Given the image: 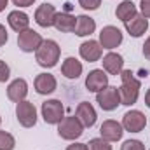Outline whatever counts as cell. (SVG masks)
<instances>
[{"label":"cell","instance_id":"8fae6325","mask_svg":"<svg viewBox=\"0 0 150 150\" xmlns=\"http://www.w3.org/2000/svg\"><path fill=\"white\" fill-rule=\"evenodd\" d=\"M33 87H35L37 94H40V96H47V94H52V93L56 91L58 80H56V77H54L52 74L44 72V74H38L37 77H35Z\"/></svg>","mask_w":150,"mask_h":150},{"label":"cell","instance_id":"5b68a950","mask_svg":"<svg viewBox=\"0 0 150 150\" xmlns=\"http://www.w3.org/2000/svg\"><path fill=\"white\" fill-rule=\"evenodd\" d=\"M40 113L45 124H59L65 119V107L59 100H47L42 103Z\"/></svg>","mask_w":150,"mask_h":150},{"label":"cell","instance_id":"7c38bea8","mask_svg":"<svg viewBox=\"0 0 150 150\" xmlns=\"http://www.w3.org/2000/svg\"><path fill=\"white\" fill-rule=\"evenodd\" d=\"M56 14H58V11L52 4H42L35 11V23L42 28H51V26H54Z\"/></svg>","mask_w":150,"mask_h":150},{"label":"cell","instance_id":"4fadbf2b","mask_svg":"<svg viewBox=\"0 0 150 150\" xmlns=\"http://www.w3.org/2000/svg\"><path fill=\"white\" fill-rule=\"evenodd\" d=\"M79 54L84 61H89V63H94V61H100L101 59V54H103V47L100 45L98 40H86L80 44L79 47Z\"/></svg>","mask_w":150,"mask_h":150},{"label":"cell","instance_id":"603a6c76","mask_svg":"<svg viewBox=\"0 0 150 150\" xmlns=\"http://www.w3.org/2000/svg\"><path fill=\"white\" fill-rule=\"evenodd\" d=\"M136 14H138V9H136L134 2H131V0H124V2H120V4L117 5V9H115V16H117L122 23L129 21V19L134 18Z\"/></svg>","mask_w":150,"mask_h":150},{"label":"cell","instance_id":"3957f363","mask_svg":"<svg viewBox=\"0 0 150 150\" xmlns=\"http://www.w3.org/2000/svg\"><path fill=\"white\" fill-rule=\"evenodd\" d=\"M58 134L63 140L75 142V140H79L84 134V126L80 124V120L75 115H68L58 124Z\"/></svg>","mask_w":150,"mask_h":150},{"label":"cell","instance_id":"8992f818","mask_svg":"<svg viewBox=\"0 0 150 150\" xmlns=\"http://www.w3.org/2000/svg\"><path fill=\"white\" fill-rule=\"evenodd\" d=\"M16 119L23 127H33L37 124V108L32 101L23 100L16 103Z\"/></svg>","mask_w":150,"mask_h":150},{"label":"cell","instance_id":"9a60e30c","mask_svg":"<svg viewBox=\"0 0 150 150\" xmlns=\"http://www.w3.org/2000/svg\"><path fill=\"white\" fill-rule=\"evenodd\" d=\"M75 117L80 120V124L84 127H93L96 124V119H98V113L94 110V107L87 101H82L77 105V110H75Z\"/></svg>","mask_w":150,"mask_h":150},{"label":"cell","instance_id":"d4e9b609","mask_svg":"<svg viewBox=\"0 0 150 150\" xmlns=\"http://www.w3.org/2000/svg\"><path fill=\"white\" fill-rule=\"evenodd\" d=\"M87 147H89V150H112L110 142L103 140L101 136H100V138H93V140H89Z\"/></svg>","mask_w":150,"mask_h":150},{"label":"cell","instance_id":"6da1fadb","mask_svg":"<svg viewBox=\"0 0 150 150\" xmlns=\"http://www.w3.org/2000/svg\"><path fill=\"white\" fill-rule=\"evenodd\" d=\"M120 87H119V93H120V105H126V107H133L136 101H138V96H140V89H142V82L134 77V74L131 70H122L120 72Z\"/></svg>","mask_w":150,"mask_h":150},{"label":"cell","instance_id":"9c48e42d","mask_svg":"<svg viewBox=\"0 0 150 150\" xmlns=\"http://www.w3.org/2000/svg\"><path fill=\"white\" fill-rule=\"evenodd\" d=\"M120 124H122L124 131H127V133H142L147 126V117L140 110H129L124 113Z\"/></svg>","mask_w":150,"mask_h":150},{"label":"cell","instance_id":"e0dca14e","mask_svg":"<svg viewBox=\"0 0 150 150\" xmlns=\"http://www.w3.org/2000/svg\"><path fill=\"white\" fill-rule=\"evenodd\" d=\"M124 26H126V32H127L131 37L140 38L142 35H145V32L149 30V19L143 18V16L138 12L134 18H131L129 21H126Z\"/></svg>","mask_w":150,"mask_h":150},{"label":"cell","instance_id":"f546056e","mask_svg":"<svg viewBox=\"0 0 150 150\" xmlns=\"http://www.w3.org/2000/svg\"><path fill=\"white\" fill-rule=\"evenodd\" d=\"M7 40H9V33H7L5 26H4V25H0V47H2V45H5V44H7Z\"/></svg>","mask_w":150,"mask_h":150},{"label":"cell","instance_id":"e575fe53","mask_svg":"<svg viewBox=\"0 0 150 150\" xmlns=\"http://www.w3.org/2000/svg\"><path fill=\"white\" fill-rule=\"evenodd\" d=\"M7 2H9V0H0V12H4V11H5V7H7Z\"/></svg>","mask_w":150,"mask_h":150},{"label":"cell","instance_id":"ffe728a7","mask_svg":"<svg viewBox=\"0 0 150 150\" xmlns=\"http://www.w3.org/2000/svg\"><path fill=\"white\" fill-rule=\"evenodd\" d=\"M77 25V16L70 12H58L54 19V28L61 33H72Z\"/></svg>","mask_w":150,"mask_h":150},{"label":"cell","instance_id":"ac0fdd59","mask_svg":"<svg viewBox=\"0 0 150 150\" xmlns=\"http://www.w3.org/2000/svg\"><path fill=\"white\" fill-rule=\"evenodd\" d=\"M103 70L108 75H120V72L124 70V58L119 52L110 51L108 54L103 56Z\"/></svg>","mask_w":150,"mask_h":150},{"label":"cell","instance_id":"836d02e7","mask_svg":"<svg viewBox=\"0 0 150 150\" xmlns=\"http://www.w3.org/2000/svg\"><path fill=\"white\" fill-rule=\"evenodd\" d=\"M145 105H147V107L150 108V89L147 91V93H145Z\"/></svg>","mask_w":150,"mask_h":150},{"label":"cell","instance_id":"484cf974","mask_svg":"<svg viewBox=\"0 0 150 150\" xmlns=\"http://www.w3.org/2000/svg\"><path fill=\"white\" fill-rule=\"evenodd\" d=\"M120 150H145V145L140 140H126L120 145Z\"/></svg>","mask_w":150,"mask_h":150},{"label":"cell","instance_id":"83f0119b","mask_svg":"<svg viewBox=\"0 0 150 150\" xmlns=\"http://www.w3.org/2000/svg\"><path fill=\"white\" fill-rule=\"evenodd\" d=\"M11 77V67L0 59V82H7Z\"/></svg>","mask_w":150,"mask_h":150},{"label":"cell","instance_id":"4dcf8cb0","mask_svg":"<svg viewBox=\"0 0 150 150\" xmlns=\"http://www.w3.org/2000/svg\"><path fill=\"white\" fill-rule=\"evenodd\" d=\"M67 150H89L87 143H79V142H74L72 145H68Z\"/></svg>","mask_w":150,"mask_h":150},{"label":"cell","instance_id":"277c9868","mask_svg":"<svg viewBox=\"0 0 150 150\" xmlns=\"http://www.w3.org/2000/svg\"><path fill=\"white\" fill-rule=\"evenodd\" d=\"M96 103L100 105L101 110H105V112H113V110L120 105V93H119V87L107 86L105 89H101L100 93H96Z\"/></svg>","mask_w":150,"mask_h":150},{"label":"cell","instance_id":"cb8c5ba5","mask_svg":"<svg viewBox=\"0 0 150 150\" xmlns=\"http://www.w3.org/2000/svg\"><path fill=\"white\" fill-rule=\"evenodd\" d=\"M16 149V140L11 133L0 129V150H14Z\"/></svg>","mask_w":150,"mask_h":150},{"label":"cell","instance_id":"44dd1931","mask_svg":"<svg viewBox=\"0 0 150 150\" xmlns=\"http://www.w3.org/2000/svg\"><path fill=\"white\" fill-rule=\"evenodd\" d=\"M96 32V21L91 16H77V25H75L74 33L77 37H89L91 33Z\"/></svg>","mask_w":150,"mask_h":150},{"label":"cell","instance_id":"1f68e13d","mask_svg":"<svg viewBox=\"0 0 150 150\" xmlns=\"http://www.w3.org/2000/svg\"><path fill=\"white\" fill-rule=\"evenodd\" d=\"M12 4L16 7H30L35 4V0H12Z\"/></svg>","mask_w":150,"mask_h":150},{"label":"cell","instance_id":"ba28073f","mask_svg":"<svg viewBox=\"0 0 150 150\" xmlns=\"http://www.w3.org/2000/svg\"><path fill=\"white\" fill-rule=\"evenodd\" d=\"M42 42H44L42 35L32 28L18 33V47L23 52H37V49L42 45Z\"/></svg>","mask_w":150,"mask_h":150},{"label":"cell","instance_id":"d6986e66","mask_svg":"<svg viewBox=\"0 0 150 150\" xmlns=\"http://www.w3.org/2000/svg\"><path fill=\"white\" fill-rule=\"evenodd\" d=\"M7 23H9V26H11L16 33H21V32H25V30L30 28V18H28V14L23 12V11H19V9L9 12Z\"/></svg>","mask_w":150,"mask_h":150},{"label":"cell","instance_id":"4316f807","mask_svg":"<svg viewBox=\"0 0 150 150\" xmlns=\"http://www.w3.org/2000/svg\"><path fill=\"white\" fill-rule=\"evenodd\" d=\"M79 5L84 11H96L101 5V0H79Z\"/></svg>","mask_w":150,"mask_h":150},{"label":"cell","instance_id":"30bf717a","mask_svg":"<svg viewBox=\"0 0 150 150\" xmlns=\"http://www.w3.org/2000/svg\"><path fill=\"white\" fill-rule=\"evenodd\" d=\"M107 86H108V75L103 68L91 70L86 77V87H87L89 93H100Z\"/></svg>","mask_w":150,"mask_h":150},{"label":"cell","instance_id":"5bb4252c","mask_svg":"<svg viewBox=\"0 0 150 150\" xmlns=\"http://www.w3.org/2000/svg\"><path fill=\"white\" fill-rule=\"evenodd\" d=\"M100 134H101L103 140H107V142H110V143H112V142H119V140H122L124 127H122L120 122H117V120H113V119H108V120H105V122L101 124Z\"/></svg>","mask_w":150,"mask_h":150},{"label":"cell","instance_id":"52a82bcc","mask_svg":"<svg viewBox=\"0 0 150 150\" xmlns=\"http://www.w3.org/2000/svg\"><path fill=\"white\" fill-rule=\"evenodd\" d=\"M122 40H124V35H122V32L117 28V26H113V25H108V26H103L101 28V32H100V45L103 47V49H108V51H113L115 47H119L120 44H122Z\"/></svg>","mask_w":150,"mask_h":150},{"label":"cell","instance_id":"7402d4cb","mask_svg":"<svg viewBox=\"0 0 150 150\" xmlns=\"http://www.w3.org/2000/svg\"><path fill=\"white\" fill-rule=\"evenodd\" d=\"M82 63L74 58V56H70V58H67L65 61H63V65H61V74L65 75L67 79H70V80H75V79H79L80 75H82Z\"/></svg>","mask_w":150,"mask_h":150},{"label":"cell","instance_id":"d6a6232c","mask_svg":"<svg viewBox=\"0 0 150 150\" xmlns=\"http://www.w3.org/2000/svg\"><path fill=\"white\" fill-rule=\"evenodd\" d=\"M142 52H143V56H145V59H149L150 61V37L145 40V44H143V49H142Z\"/></svg>","mask_w":150,"mask_h":150},{"label":"cell","instance_id":"f1b7e54d","mask_svg":"<svg viewBox=\"0 0 150 150\" xmlns=\"http://www.w3.org/2000/svg\"><path fill=\"white\" fill-rule=\"evenodd\" d=\"M140 14L143 18L150 19V0H142L140 2Z\"/></svg>","mask_w":150,"mask_h":150},{"label":"cell","instance_id":"2e32d148","mask_svg":"<svg viewBox=\"0 0 150 150\" xmlns=\"http://www.w3.org/2000/svg\"><path fill=\"white\" fill-rule=\"evenodd\" d=\"M26 94H28V82L25 79H14L7 86V98L14 103L26 100Z\"/></svg>","mask_w":150,"mask_h":150},{"label":"cell","instance_id":"7a4b0ae2","mask_svg":"<svg viewBox=\"0 0 150 150\" xmlns=\"http://www.w3.org/2000/svg\"><path fill=\"white\" fill-rule=\"evenodd\" d=\"M59 56H61V47L58 45L56 40H51V38L44 40L42 45L38 47L37 52H35V59H37V63L42 68L56 67L58 61H59Z\"/></svg>","mask_w":150,"mask_h":150},{"label":"cell","instance_id":"d590c367","mask_svg":"<svg viewBox=\"0 0 150 150\" xmlns=\"http://www.w3.org/2000/svg\"><path fill=\"white\" fill-rule=\"evenodd\" d=\"M0 126H2V117H0Z\"/></svg>","mask_w":150,"mask_h":150}]
</instances>
